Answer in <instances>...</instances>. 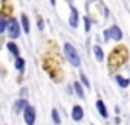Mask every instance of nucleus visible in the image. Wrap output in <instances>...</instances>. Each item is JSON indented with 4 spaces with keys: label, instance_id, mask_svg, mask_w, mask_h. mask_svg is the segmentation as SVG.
<instances>
[{
    "label": "nucleus",
    "instance_id": "obj_1",
    "mask_svg": "<svg viewBox=\"0 0 130 125\" xmlns=\"http://www.w3.org/2000/svg\"><path fill=\"white\" fill-rule=\"evenodd\" d=\"M64 53H66V58L69 59V62L72 66L78 67L80 66V55L77 52V49L71 44V43H66L64 44Z\"/></svg>",
    "mask_w": 130,
    "mask_h": 125
},
{
    "label": "nucleus",
    "instance_id": "obj_2",
    "mask_svg": "<svg viewBox=\"0 0 130 125\" xmlns=\"http://www.w3.org/2000/svg\"><path fill=\"white\" fill-rule=\"evenodd\" d=\"M6 28H8V35L11 38H19L20 37V25L15 18H9V22L6 23Z\"/></svg>",
    "mask_w": 130,
    "mask_h": 125
},
{
    "label": "nucleus",
    "instance_id": "obj_3",
    "mask_svg": "<svg viewBox=\"0 0 130 125\" xmlns=\"http://www.w3.org/2000/svg\"><path fill=\"white\" fill-rule=\"evenodd\" d=\"M104 37H106V41H107L109 38H113V40L119 41V40L122 38V31H121L118 26H112L110 29H107V31L104 32Z\"/></svg>",
    "mask_w": 130,
    "mask_h": 125
},
{
    "label": "nucleus",
    "instance_id": "obj_4",
    "mask_svg": "<svg viewBox=\"0 0 130 125\" xmlns=\"http://www.w3.org/2000/svg\"><path fill=\"white\" fill-rule=\"evenodd\" d=\"M23 117H25L26 125H34V123H35V110H34V107L28 105V107L23 110Z\"/></svg>",
    "mask_w": 130,
    "mask_h": 125
},
{
    "label": "nucleus",
    "instance_id": "obj_5",
    "mask_svg": "<svg viewBox=\"0 0 130 125\" xmlns=\"http://www.w3.org/2000/svg\"><path fill=\"white\" fill-rule=\"evenodd\" d=\"M69 25H71V28H77V26H78V11H77L74 6H71V17H69Z\"/></svg>",
    "mask_w": 130,
    "mask_h": 125
},
{
    "label": "nucleus",
    "instance_id": "obj_6",
    "mask_svg": "<svg viewBox=\"0 0 130 125\" xmlns=\"http://www.w3.org/2000/svg\"><path fill=\"white\" fill-rule=\"evenodd\" d=\"M83 117H84V110H83V107L75 105V107L72 108V119H74V120H81Z\"/></svg>",
    "mask_w": 130,
    "mask_h": 125
},
{
    "label": "nucleus",
    "instance_id": "obj_7",
    "mask_svg": "<svg viewBox=\"0 0 130 125\" xmlns=\"http://www.w3.org/2000/svg\"><path fill=\"white\" fill-rule=\"evenodd\" d=\"M26 107H28V102H26V99H25V98H22V99H19V101L14 104V111L19 114V113H20V111H23Z\"/></svg>",
    "mask_w": 130,
    "mask_h": 125
},
{
    "label": "nucleus",
    "instance_id": "obj_8",
    "mask_svg": "<svg viewBox=\"0 0 130 125\" xmlns=\"http://www.w3.org/2000/svg\"><path fill=\"white\" fill-rule=\"evenodd\" d=\"M96 108H98L100 114H101L104 119H107V117H109V113H107V110H106V105H104V102H103V101H96Z\"/></svg>",
    "mask_w": 130,
    "mask_h": 125
},
{
    "label": "nucleus",
    "instance_id": "obj_9",
    "mask_svg": "<svg viewBox=\"0 0 130 125\" xmlns=\"http://www.w3.org/2000/svg\"><path fill=\"white\" fill-rule=\"evenodd\" d=\"M6 49L12 53V55H15V56H19V53H20V50H19V47H17V44H14V43H8V46H6Z\"/></svg>",
    "mask_w": 130,
    "mask_h": 125
},
{
    "label": "nucleus",
    "instance_id": "obj_10",
    "mask_svg": "<svg viewBox=\"0 0 130 125\" xmlns=\"http://www.w3.org/2000/svg\"><path fill=\"white\" fill-rule=\"evenodd\" d=\"M22 26H23V31H25V32L28 34L31 28H29V20H28L26 14H23V15H22Z\"/></svg>",
    "mask_w": 130,
    "mask_h": 125
},
{
    "label": "nucleus",
    "instance_id": "obj_11",
    "mask_svg": "<svg viewBox=\"0 0 130 125\" xmlns=\"http://www.w3.org/2000/svg\"><path fill=\"white\" fill-rule=\"evenodd\" d=\"M93 52H95V56H96L98 61H103V59H104V53H103V49H101L100 46H95V47H93Z\"/></svg>",
    "mask_w": 130,
    "mask_h": 125
},
{
    "label": "nucleus",
    "instance_id": "obj_12",
    "mask_svg": "<svg viewBox=\"0 0 130 125\" xmlns=\"http://www.w3.org/2000/svg\"><path fill=\"white\" fill-rule=\"evenodd\" d=\"M116 82H118L122 89H125V87L128 86V79H127V78H122L121 75H116Z\"/></svg>",
    "mask_w": 130,
    "mask_h": 125
},
{
    "label": "nucleus",
    "instance_id": "obj_13",
    "mask_svg": "<svg viewBox=\"0 0 130 125\" xmlns=\"http://www.w3.org/2000/svg\"><path fill=\"white\" fill-rule=\"evenodd\" d=\"M74 89H75V92H77V95H78L80 98H84V90H83V87H81L80 82H75V84H74Z\"/></svg>",
    "mask_w": 130,
    "mask_h": 125
},
{
    "label": "nucleus",
    "instance_id": "obj_14",
    "mask_svg": "<svg viewBox=\"0 0 130 125\" xmlns=\"http://www.w3.org/2000/svg\"><path fill=\"white\" fill-rule=\"evenodd\" d=\"M23 67H25V59L19 56V58L15 59V69H17V70H23Z\"/></svg>",
    "mask_w": 130,
    "mask_h": 125
},
{
    "label": "nucleus",
    "instance_id": "obj_15",
    "mask_svg": "<svg viewBox=\"0 0 130 125\" xmlns=\"http://www.w3.org/2000/svg\"><path fill=\"white\" fill-rule=\"evenodd\" d=\"M52 119H54V122H55V123H60V122H61V119H60V114H58L57 108H54V110H52Z\"/></svg>",
    "mask_w": 130,
    "mask_h": 125
},
{
    "label": "nucleus",
    "instance_id": "obj_16",
    "mask_svg": "<svg viewBox=\"0 0 130 125\" xmlns=\"http://www.w3.org/2000/svg\"><path fill=\"white\" fill-rule=\"evenodd\" d=\"M80 78H81V81H83V84H84V87H87V89H89V87H90V84H89V79L86 78V75H84L83 72L80 73Z\"/></svg>",
    "mask_w": 130,
    "mask_h": 125
},
{
    "label": "nucleus",
    "instance_id": "obj_17",
    "mask_svg": "<svg viewBox=\"0 0 130 125\" xmlns=\"http://www.w3.org/2000/svg\"><path fill=\"white\" fill-rule=\"evenodd\" d=\"M5 29H6V20L3 17H0V34H2Z\"/></svg>",
    "mask_w": 130,
    "mask_h": 125
},
{
    "label": "nucleus",
    "instance_id": "obj_18",
    "mask_svg": "<svg viewBox=\"0 0 130 125\" xmlns=\"http://www.w3.org/2000/svg\"><path fill=\"white\" fill-rule=\"evenodd\" d=\"M84 23H86V26H84V28H86V31L89 32V31H90V20H89L87 17H84Z\"/></svg>",
    "mask_w": 130,
    "mask_h": 125
},
{
    "label": "nucleus",
    "instance_id": "obj_19",
    "mask_svg": "<svg viewBox=\"0 0 130 125\" xmlns=\"http://www.w3.org/2000/svg\"><path fill=\"white\" fill-rule=\"evenodd\" d=\"M38 28H40V29H43V22H41L40 18H38Z\"/></svg>",
    "mask_w": 130,
    "mask_h": 125
}]
</instances>
